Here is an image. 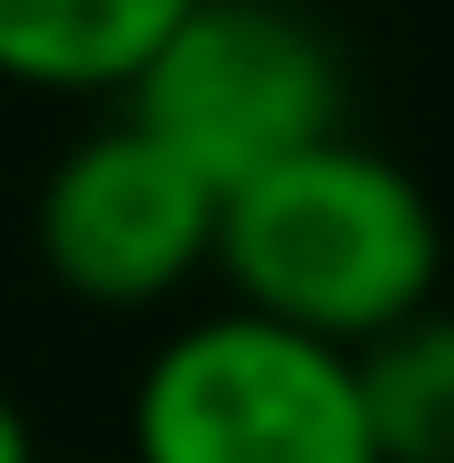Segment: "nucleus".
<instances>
[{
    "instance_id": "nucleus-1",
    "label": "nucleus",
    "mask_w": 454,
    "mask_h": 463,
    "mask_svg": "<svg viewBox=\"0 0 454 463\" xmlns=\"http://www.w3.org/2000/svg\"><path fill=\"white\" fill-rule=\"evenodd\" d=\"M209 275L275 322H303L322 341L360 350L398 312H417L445 275V227L417 171L350 142L341 123L294 142L284 161L218 189Z\"/></svg>"
},
{
    "instance_id": "nucleus-5",
    "label": "nucleus",
    "mask_w": 454,
    "mask_h": 463,
    "mask_svg": "<svg viewBox=\"0 0 454 463\" xmlns=\"http://www.w3.org/2000/svg\"><path fill=\"white\" fill-rule=\"evenodd\" d=\"M190 0H0V86L123 95Z\"/></svg>"
},
{
    "instance_id": "nucleus-3",
    "label": "nucleus",
    "mask_w": 454,
    "mask_h": 463,
    "mask_svg": "<svg viewBox=\"0 0 454 463\" xmlns=\"http://www.w3.org/2000/svg\"><path fill=\"white\" fill-rule=\"evenodd\" d=\"M123 114L227 189L341 123V57L284 0H190L133 67Z\"/></svg>"
},
{
    "instance_id": "nucleus-4",
    "label": "nucleus",
    "mask_w": 454,
    "mask_h": 463,
    "mask_svg": "<svg viewBox=\"0 0 454 463\" xmlns=\"http://www.w3.org/2000/svg\"><path fill=\"white\" fill-rule=\"evenodd\" d=\"M29 227H38V265L57 293H76L95 312H152L209 275L218 180L199 161H180L152 123L114 114L57 152Z\"/></svg>"
},
{
    "instance_id": "nucleus-2",
    "label": "nucleus",
    "mask_w": 454,
    "mask_h": 463,
    "mask_svg": "<svg viewBox=\"0 0 454 463\" xmlns=\"http://www.w3.org/2000/svg\"><path fill=\"white\" fill-rule=\"evenodd\" d=\"M133 463H379L341 341L227 303L180 322L133 378Z\"/></svg>"
},
{
    "instance_id": "nucleus-6",
    "label": "nucleus",
    "mask_w": 454,
    "mask_h": 463,
    "mask_svg": "<svg viewBox=\"0 0 454 463\" xmlns=\"http://www.w3.org/2000/svg\"><path fill=\"white\" fill-rule=\"evenodd\" d=\"M350 369H360V416L379 463H454V312L436 293L388 331H369Z\"/></svg>"
},
{
    "instance_id": "nucleus-7",
    "label": "nucleus",
    "mask_w": 454,
    "mask_h": 463,
    "mask_svg": "<svg viewBox=\"0 0 454 463\" xmlns=\"http://www.w3.org/2000/svg\"><path fill=\"white\" fill-rule=\"evenodd\" d=\"M0 463H38V435H29V416H19L10 388H0Z\"/></svg>"
}]
</instances>
